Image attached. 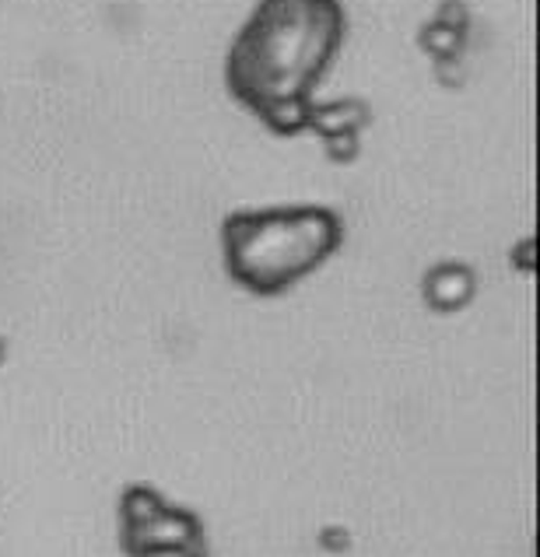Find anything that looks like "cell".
Returning a JSON list of instances; mask_svg holds the SVG:
<instances>
[{
  "label": "cell",
  "instance_id": "cell-1",
  "mask_svg": "<svg viewBox=\"0 0 540 557\" xmlns=\"http://www.w3.org/2000/svg\"><path fill=\"white\" fill-rule=\"evenodd\" d=\"M347 39L341 0H257L225 53V88L270 134L316 123V88Z\"/></svg>",
  "mask_w": 540,
  "mask_h": 557
},
{
  "label": "cell",
  "instance_id": "cell-2",
  "mask_svg": "<svg viewBox=\"0 0 540 557\" xmlns=\"http://www.w3.org/2000/svg\"><path fill=\"white\" fill-rule=\"evenodd\" d=\"M344 246V221L323 203H278L232 211L221 221V263L232 284L278 298L312 277Z\"/></svg>",
  "mask_w": 540,
  "mask_h": 557
},
{
  "label": "cell",
  "instance_id": "cell-3",
  "mask_svg": "<svg viewBox=\"0 0 540 557\" xmlns=\"http://www.w3.org/2000/svg\"><path fill=\"white\" fill-rule=\"evenodd\" d=\"M120 547L126 557H208V530L151 484H131L120 495Z\"/></svg>",
  "mask_w": 540,
  "mask_h": 557
},
{
  "label": "cell",
  "instance_id": "cell-4",
  "mask_svg": "<svg viewBox=\"0 0 540 557\" xmlns=\"http://www.w3.org/2000/svg\"><path fill=\"white\" fill-rule=\"evenodd\" d=\"M478 292V277L467 263H439L425 274V301L435 312H459Z\"/></svg>",
  "mask_w": 540,
  "mask_h": 557
}]
</instances>
